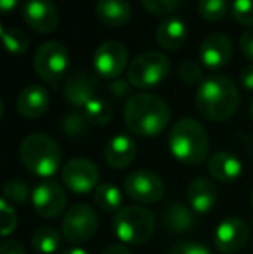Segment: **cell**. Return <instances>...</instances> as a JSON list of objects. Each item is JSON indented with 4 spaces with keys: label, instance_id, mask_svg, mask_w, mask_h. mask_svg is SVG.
Instances as JSON below:
<instances>
[{
    "label": "cell",
    "instance_id": "cell-40",
    "mask_svg": "<svg viewBox=\"0 0 253 254\" xmlns=\"http://www.w3.org/2000/svg\"><path fill=\"white\" fill-rule=\"evenodd\" d=\"M21 0H0V10L2 14H9L10 10H14L17 5H19Z\"/></svg>",
    "mask_w": 253,
    "mask_h": 254
},
{
    "label": "cell",
    "instance_id": "cell-39",
    "mask_svg": "<svg viewBox=\"0 0 253 254\" xmlns=\"http://www.w3.org/2000/svg\"><path fill=\"white\" fill-rule=\"evenodd\" d=\"M240 81L247 90L253 92V64L243 67V71H241V74H240Z\"/></svg>",
    "mask_w": 253,
    "mask_h": 254
},
{
    "label": "cell",
    "instance_id": "cell-27",
    "mask_svg": "<svg viewBox=\"0 0 253 254\" xmlns=\"http://www.w3.org/2000/svg\"><path fill=\"white\" fill-rule=\"evenodd\" d=\"M2 38L5 42L7 51L14 56H21L28 51L30 47V42H28V37L17 28H5L2 26Z\"/></svg>",
    "mask_w": 253,
    "mask_h": 254
},
{
    "label": "cell",
    "instance_id": "cell-20",
    "mask_svg": "<svg viewBox=\"0 0 253 254\" xmlns=\"http://www.w3.org/2000/svg\"><path fill=\"white\" fill-rule=\"evenodd\" d=\"M208 171L220 184H234L241 177V161L231 152H215L208 159Z\"/></svg>",
    "mask_w": 253,
    "mask_h": 254
},
{
    "label": "cell",
    "instance_id": "cell-2",
    "mask_svg": "<svg viewBox=\"0 0 253 254\" xmlns=\"http://www.w3.org/2000/svg\"><path fill=\"white\" fill-rule=\"evenodd\" d=\"M125 125L135 135L156 137L170 121V107L155 94H135L125 104Z\"/></svg>",
    "mask_w": 253,
    "mask_h": 254
},
{
    "label": "cell",
    "instance_id": "cell-22",
    "mask_svg": "<svg viewBox=\"0 0 253 254\" xmlns=\"http://www.w3.org/2000/svg\"><path fill=\"white\" fill-rule=\"evenodd\" d=\"M95 14L102 24L120 28L128 23L132 16V7L128 0H97Z\"/></svg>",
    "mask_w": 253,
    "mask_h": 254
},
{
    "label": "cell",
    "instance_id": "cell-24",
    "mask_svg": "<svg viewBox=\"0 0 253 254\" xmlns=\"http://www.w3.org/2000/svg\"><path fill=\"white\" fill-rule=\"evenodd\" d=\"M94 202L104 213H118L123 207V194L116 185L101 184L95 189Z\"/></svg>",
    "mask_w": 253,
    "mask_h": 254
},
{
    "label": "cell",
    "instance_id": "cell-23",
    "mask_svg": "<svg viewBox=\"0 0 253 254\" xmlns=\"http://www.w3.org/2000/svg\"><path fill=\"white\" fill-rule=\"evenodd\" d=\"M187 38L186 23L179 17H169L156 28V42L165 51H177Z\"/></svg>",
    "mask_w": 253,
    "mask_h": 254
},
{
    "label": "cell",
    "instance_id": "cell-26",
    "mask_svg": "<svg viewBox=\"0 0 253 254\" xmlns=\"http://www.w3.org/2000/svg\"><path fill=\"white\" fill-rule=\"evenodd\" d=\"M84 114L88 120L90 125H97V127H104L111 121L113 118V109L109 106L108 101L104 99L94 97L87 106L84 107Z\"/></svg>",
    "mask_w": 253,
    "mask_h": 254
},
{
    "label": "cell",
    "instance_id": "cell-18",
    "mask_svg": "<svg viewBox=\"0 0 253 254\" xmlns=\"http://www.w3.org/2000/svg\"><path fill=\"white\" fill-rule=\"evenodd\" d=\"M217 197H219V190L210 178H194L187 187V201L194 213H210L217 204Z\"/></svg>",
    "mask_w": 253,
    "mask_h": 254
},
{
    "label": "cell",
    "instance_id": "cell-34",
    "mask_svg": "<svg viewBox=\"0 0 253 254\" xmlns=\"http://www.w3.org/2000/svg\"><path fill=\"white\" fill-rule=\"evenodd\" d=\"M233 17L243 26H253V0H234Z\"/></svg>",
    "mask_w": 253,
    "mask_h": 254
},
{
    "label": "cell",
    "instance_id": "cell-32",
    "mask_svg": "<svg viewBox=\"0 0 253 254\" xmlns=\"http://www.w3.org/2000/svg\"><path fill=\"white\" fill-rule=\"evenodd\" d=\"M142 7L153 16H169L180 5V0H141Z\"/></svg>",
    "mask_w": 253,
    "mask_h": 254
},
{
    "label": "cell",
    "instance_id": "cell-11",
    "mask_svg": "<svg viewBox=\"0 0 253 254\" xmlns=\"http://www.w3.org/2000/svg\"><path fill=\"white\" fill-rule=\"evenodd\" d=\"M94 69L106 80H116L128 63V51L123 44L115 40L104 42L94 52Z\"/></svg>",
    "mask_w": 253,
    "mask_h": 254
},
{
    "label": "cell",
    "instance_id": "cell-33",
    "mask_svg": "<svg viewBox=\"0 0 253 254\" xmlns=\"http://www.w3.org/2000/svg\"><path fill=\"white\" fill-rule=\"evenodd\" d=\"M179 76L186 85H201L203 83V71L198 63L194 61H184L179 66Z\"/></svg>",
    "mask_w": 253,
    "mask_h": 254
},
{
    "label": "cell",
    "instance_id": "cell-14",
    "mask_svg": "<svg viewBox=\"0 0 253 254\" xmlns=\"http://www.w3.org/2000/svg\"><path fill=\"white\" fill-rule=\"evenodd\" d=\"M248 235L250 230L247 221H243L241 218H226L215 228L213 242L220 253L234 254L245 248V244L248 242Z\"/></svg>",
    "mask_w": 253,
    "mask_h": 254
},
{
    "label": "cell",
    "instance_id": "cell-5",
    "mask_svg": "<svg viewBox=\"0 0 253 254\" xmlns=\"http://www.w3.org/2000/svg\"><path fill=\"white\" fill-rule=\"evenodd\" d=\"M155 216L142 206H123L113 218L115 235L125 244H146L155 234Z\"/></svg>",
    "mask_w": 253,
    "mask_h": 254
},
{
    "label": "cell",
    "instance_id": "cell-25",
    "mask_svg": "<svg viewBox=\"0 0 253 254\" xmlns=\"http://www.w3.org/2000/svg\"><path fill=\"white\" fill-rule=\"evenodd\" d=\"M31 244L40 254H54L61 246V234L54 227H38L31 235Z\"/></svg>",
    "mask_w": 253,
    "mask_h": 254
},
{
    "label": "cell",
    "instance_id": "cell-10",
    "mask_svg": "<svg viewBox=\"0 0 253 254\" xmlns=\"http://www.w3.org/2000/svg\"><path fill=\"white\" fill-rule=\"evenodd\" d=\"M63 184L77 194H87L99 187V170L87 157H73L61 171Z\"/></svg>",
    "mask_w": 253,
    "mask_h": 254
},
{
    "label": "cell",
    "instance_id": "cell-8",
    "mask_svg": "<svg viewBox=\"0 0 253 254\" xmlns=\"http://www.w3.org/2000/svg\"><path fill=\"white\" fill-rule=\"evenodd\" d=\"M99 228L97 213L88 204H73L63 218V235L71 244H84L94 239Z\"/></svg>",
    "mask_w": 253,
    "mask_h": 254
},
{
    "label": "cell",
    "instance_id": "cell-13",
    "mask_svg": "<svg viewBox=\"0 0 253 254\" xmlns=\"http://www.w3.org/2000/svg\"><path fill=\"white\" fill-rule=\"evenodd\" d=\"M23 17L33 31L49 35L59 24L58 7L52 0H26L23 5Z\"/></svg>",
    "mask_w": 253,
    "mask_h": 254
},
{
    "label": "cell",
    "instance_id": "cell-31",
    "mask_svg": "<svg viewBox=\"0 0 253 254\" xmlns=\"http://www.w3.org/2000/svg\"><path fill=\"white\" fill-rule=\"evenodd\" d=\"M17 227V216L14 206L7 199L0 201V232L3 237H9Z\"/></svg>",
    "mask_w": 253,
    "mask_h": 254
},
{
    "label": "cell",
    "instance_id": "cell-1",
    "mask_svg": "<svg viewBox=\"0 0 253 254\" xmlns=\"http://www.w3.org/2000/svg\"><path fill=\"white\" fill-rule=\"evenodd\" d=\"M196 107L210 121H227L240 107V92L229 76L213 74L196 92Z\"/></svg>",
    "mask_w": 253,
    "mask_h": 254
},
{
    "label": "cell",
    "instance_id": "cell-16",
    "mask_svg": "<svg viewBox=\"0 0 253 254\" xmlns=\"http://www.w3.org/2000/svg\"><path fill=\"white\" fill-rule=\"evenodd\" d=\"M64 99L75 107H85L94 99L95 78L85 71L70 73L64 80Z\"/></svg>",
    "mask_w": 253,
    "mask_h": 254
},
{
    "label": "cell",
    "instance_id": "cell-44",
    "mask_svg": "<svg viewBox=\"0 0 253 254\" xmlns=\"http://www.w3.org/2000/svg\"><path fill=\"white\" fill-rule=\"evenodd\" d=\"M252 204H253V192H252Z\"/></svg>",
    "mask_w": 253,
    "mask_h": 254
},
{
    "label": "cell",
    "instance_id": "cell-36",
    "mask_svg": "<svg viewBox=\"0 0 253 254\" xmlns=\"http://www.w3.org/2000/svg\"><path fill=\"white\" fill-rule=\"evenodd\" d=\"M240 47H241L243 56L253 64V30L245 31L243 37H241V40H240Z\"/></svg>",
    "mask_w": 253,
    "mask_h": 254
},
{
    "label": "cell",
    "instance_id": "cell-12",
    "mask_svg": "<svg viewBox=\"0 0 253 254\" xmlns=\"http://www.w3.org/2000/svg\"><path fill=\"white\" fill-rule=\"evenodd\" d=\"M31 202L33 207L42 218H58L66 211L68 197L66 192L59 184L51 180H45L35 187L33 194H31Z\"/></svg>",
    "mask_w": 253,
    "mask_h": 254
},
{
    "label": "cell",
    "instance_id": "cell-4",
    "mask_svg": "<svg viewBox=\"0 0 253 254\" xmlns=\"http://www.w3.org/2000/svg\"><path fill=\"white\" fill-rule=\"evenodd\" d=\"M19 157L33 175L52 177L61 164V147L49 135L31 133L21 142Z\"/></svg>",
    "mask_w": 253,
    "mask_h": 254
},
{
    "label": "cell",
    "instance_id": "cell-35",
    "mask_svg": "<svg viewBox=\"0 0 253 254\" xmlns=\"http://www.w3.org/2000/svg\"><path fill=\"white\" fill-rule=\"evenodd\" d=\"M169 254H212L203 244L198 242H180L175 248L170 249Z\"/></svg>",
    "mask_w": 253,
    "mask_h": 254
},
{
    "label": "cell",
    "instance_id": "cell-30",
    "mask_svg": "<svg viewBox=\"0 0 253 254\" xmlns=\"http://www.w3.org/2000/svg\"><path fill=\"white\" fill-rule=\"evenodd\" d=\"M3 199L12 204H26L30 199V187L23 180H10L3 187Z\"/></svg>",
    "mask_w": 253,
    "mask_h": 254
},
{
    "label": "cell",
    "instance_id": "cell-37",
    "mask_svg": "<svg viewBox=\"0 0 253 254\" xmlns=\"http://www.w3.org/2000/svg\"><path fill=\"white\" fill-rule=\"evenodd\" d=\"M130 81H125V80H120V78H116V80L111 81V85H109V90H111V94L115 95V97H127L128 94H130Z\"/></svg>",
    "mask_w": 253,
    "mask_h": 254
},
{
    "label": "cell",
    "instance_id": "cell-9",
    "mask_svg": "<svg viewBox=\"0 0 253 254\" xmlns=\"http://www.w3.org/2000/svg\"><path fill=\"white\" fill-rule=\"evenodd\" d=\"M125 194L139 204H155L165 195V184L149 170H135L125 178Z\"/></svg>",
    "mask_w": 253,
    "mask_h": 254
},
{
    "label": "cell",
    "instance_id": "cell-41",
    "mask_svg": "<svg viewBox=\"0 0 253 254\" xmlns=\"http://www.w3.org/2000/svg\"><path fill=\"white\" fill-rule=\"evenodd\" d=\"M101 254H132L125 246H118V244H113V246H108Z\"/></svg>",
    "mask_w": 253,
    "mask_h": 254
},
{
    "label": "cell",
    "instance_id": "cell-28",
    "mask_svg": "<svg viewBox=\"0 0 253 254\" xmlns=\"http://www.w3.org/2000/svg\"><path fill=\"white\" fill-rule=\"evenodd\" d=\"M88 120L85 118V114H80V113H70L63 118L61 121V130L66 137H71V138H77V137H82L88 131Z\"/></svg>",
    "mask_w": 253,
    "mask_h": 254
},
{
    "label": "cell",
    "instance_id": "cell-7",
    "mask_svg": "<svg viewBox=\"0 0 253 254\" xmlns=\"http://www.w3.org/2000/svg\"><path fill=\"white\" fill-rule=\"evenodd\" d=\"M70 64V52L61 42H45L37 49L33 59V67L38 78L56 87L63 80L64 73Z\"/></svg>",
    "mask_w": 253,
    "mask_h": 254
},
{
    "label": "cell",
    "instance_id": "cell-38",
    "mask_svg": "<svg viewBox=\"0 0 253 254\" xmlns=\"http://www.w3.org/2000/svg\"><path fill=\"white\" fill-rule=\"evenodd\" d=\"M0 254H26V251H24L21 242L14 241V239H7L0 248Z\"/></svg>",
    "mask_w": 253,
    "mask_h": 254
},
{
    "label": "cell",
    "instance_id": "cell-19",
    "mask_svg": "<svg viewBox=\"0 0 253 254\" xmlns=\"http://www.w3.org/2000/svg\"><path fill=\"white\" fill-rule=\"evenodd\" d=\"M135 156H137V145L135 140L128 135H116L108 142L104 149V159L115 170H123V168L130 166L134 163Z\"/></svg>",
    "mask_w": 253,
    "mask_h": 254
},
{
    "label": "cell",
    "instance_id": "cell-42",
    "mask_svg": "<svg viewBox=\"0 0 253 254\" xmlns=\"http://www.w3.org/2000/svg\"><path fill=\"white\" fill-rule=\"evenodd\" d=\"M63 254H88V251H85L82 248H70L66 251H63Z\"/></svg>",
    "mask_w": 253,
    "mask_h": 254
},
{
    "label": "cell",
    "instance_id": "cell-15",
    "mask_svg": "<svg viewBox=\"0 0 253 254\" xmlns=\"http://www.w3.org/2000/svg\"><path fill=\"white\" fill-rule=\"evenodd\" d=\"M233 57V42L224 33H212L203 40L199 47L201 64L208 69L224 67Z\"/></svg>",
    "mask_w": 253,
    "mask_h": 254
},
{
    "label": "cell",
    "instance_id": "cell-43",
    "mask_svg": "<svg viewBox=\"0 0 253 254\" xmlns=\"http://www.w3.org/2000/svg\"><path fill=\"white\" fill-rule=\"evenodd\" d=\"M250 114H252V120H253V101L250 104Z\"/></svg>",
    "mask_w": 253,
    "mask_h": 254
},
{
    "label": "cell",
    "instance_id": "cell-3",
    "mask_svg": "<svg viewBox=\"0 0 253 254\" xmlns=\"http://www.w3.org/2000/svg\"><path fill=\"white\" fill-rule=\"evenodd\" d=\"M169 149L177 161L184 164H201L208 157V133L192 118L179 120L169 133Z\"/></svg>",
    "mask_w": 253,
    "mask_h": 254
},
{
    "label": "cell",
    "instance_id": "cell-21",
    "mask_svg": "<svg viewBox=\"0 0 253 254\" xmlns=\"http://www.w3.org/2000/svg\"><path fill=\"white\" fill-rule=\"evenodd\" d=\"M162 220L165 228L172 234H184L194 228L196 214L191 206H186L182 202H170L163 209Z\"/></svg>",
    "mask_w": 253,
    "mask_h": 254
},
{
    "label": "cell",
    "instance_id": "cell-17",
    "mask_svg": "<svg viewBox=\"0 0 253 254\" xmlns=\"http://www.w3.org/2000/svg\"><path fill=\"white\" fill-rule=\"evenodd\" d=\"M17 113L28 120H37L49 107V94L42 85H28L19 92L16 101Z\"/></svg>",
    "mask_w": 253,
    "mask_h": 254
},
{
    "label": "cell",
    "instance_id": "cell-6",
    "mask_svg": "<svg viewBox=\"0 0 253 254\" xmlns=\"http://www.w3.org/2000/svg\"><path fill=\"white\" fill-rule=\"evenodd\" d=\"M170 73V59L163 52L148 51L130 63L127 80L132 87L153 88L167 80Z\"/></svg>",
    "mask_w": 253,
    "mask_h": 254
},
{
    "label": "cell",
    "instance_id": "cell-29",
    "mask_svg": "<svg viewBox=\"0 0 253 254\" xmlns=\"http://www.w3.org/2000/svg\"><path fill=\"white\" fill-rule=\"evenodd\" d=\"M198 12L206 21H219L227 12V0H199Z\"/></svg>",
    "mask_w": 253,
    "mask_h": 254
}]
</instances>
